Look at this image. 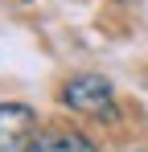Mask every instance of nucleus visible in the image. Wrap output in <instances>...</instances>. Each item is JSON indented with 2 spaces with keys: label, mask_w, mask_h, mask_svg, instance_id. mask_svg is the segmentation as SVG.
I'll return each mask as SVG.
<instances>
[{
  "label": "nucleus",
  "mask_w": 148,
  "mask_h": 152,
  "mask_svg": "<svg viewBox=\"0 0 148 152\" xmlns=\"http://www.w3.org/2000/svg\"><path fill=\"white\" fill-rule=\"evenodd\" d=\"M66 103L74 111H86V115H111V86L99 74H82L74 82H66Z\"/></svg>",
  "instance_id": "f03ea898"
},
{
  "label": "nucleus",
  "mask_w": 148,
  "mask_h": 152,
  "mask_svg": "<svg viewBox=\"0 0 148 152\" xmlns=\"http://www.w3.org/2000/svg\"><path fill=\"white\" fill-rule=\"evenodd\" d=\"M29 152H95V144L74 127H45L33 136Z\"/></svg>",
  "instance_id": "7ed1b4c3"
},
{
  "label": "nucleus",
  "mask_w": 148,
  "mask_h": 152,
  "mask_svg": "<svg viewBox=\"0 0 148 152\" xmlns=\"http://www.w3.org/2000/svg\"><path fill=\"white\" fill-rule=\"evenodd\" d=\"M37 136V115L25 103H0V152H29Z\"/></svg>",
  "instance_id": "f257e3e1"
}]
</instances>
